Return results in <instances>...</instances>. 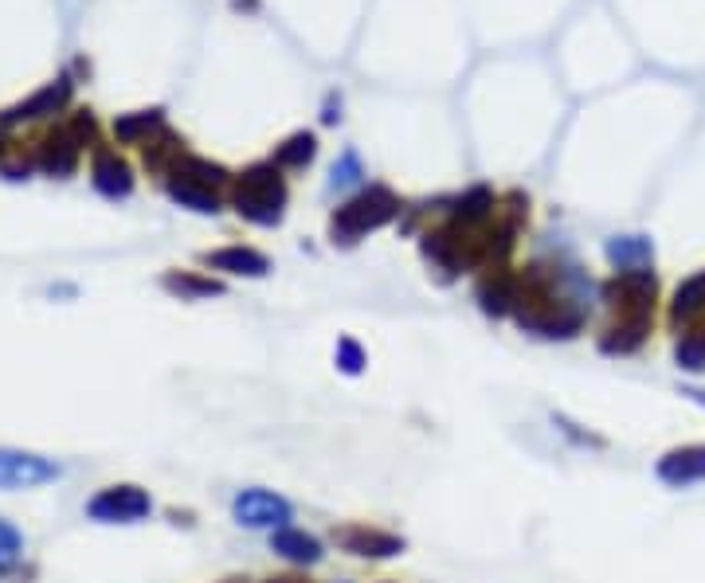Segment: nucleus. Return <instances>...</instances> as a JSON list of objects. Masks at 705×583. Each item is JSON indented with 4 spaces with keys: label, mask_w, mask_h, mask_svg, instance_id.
<instances>
[{
    "label": "nucleus",
    "mask_w": 705,
    "mask_h": 583,
    "mask_svg": "<svg viewBox=\"0 0 705 583\" xmlns=\"http://www.w3.org/2000/svg\"><path fill=\"white\" fill-rule=\"evenodd\" d=\"M282 204H286V184H282L275 161L271 165H255L247 169L239 188H235V208L243 220L263 227H275L282 220Z\"/></svg>",
    "instance_id": "1"
},
{
    "label": "nucleus",
    "mask_w": 705,
    "mask_h": 583,
    "mask_svg": "<svg viewBox=\"0 0 705 583\" xmlns=\"http://www.w3.org/2000/svg\"><path fill=\"white\" fill-rule=\"evenodd\" d=\"M396 212H400V200H396L388 188L373 184L369 192H361L353 204H345V208L333 216V235H341L345 243H353L357 235L384 227Z\"/></svg>",
    "instance_id": "2"
},
{
    "label": "nucleus",
    "mask_w": 705,
    "mask_h": 583,
    "mask_svg": "<svg viewBox=\"0 0 705 583\" xmlns=\"http://www.w3.org/2000/svg\"><path fill=\"white\" fill-rule=\"evenodd\" d=\"M55 478H59V462H51L44 454L0 447V490H28V486H44Z\"/></svg>",
    "instance_id": "3"
},
{
    "label": "nucleus",
    "mask_w": 705,
    "mask_h": 583,
    "mask_svg": "<svg viewBox=\"0 0 705 583\" xmlns=\"http://www.w3.org/2000/svg\"><path fill=\"white\" fill-rule=\"evenodd\" d=\"M87 513L94 521H106V525H134L149 513V494L138 486H110L98 497H91Z\"/></svg>",
    "instance_id": "4"
},
{
    "label": "nucleus",
    "mask_w": 705,
    "mask_h": 583,
    "mask_svg": "<svg viewBox=\"0 0 705 583\" xmlns=\"http://www.w3.org/2000/svg\"><path fill=\"white\" fill-rule=\"evenodd\" d=\"M235 521L247 529H275L290 521V505L271 490H243L235 497Z\"/></svg>",
    "instance_id": "5"
},
{
    "label": "nucleus",
    "mask_w": 705,
    "mask_h": 583,
    "mask_svg": "<svg viewBox=\"0 0 705 583\" xmlns=\"http://www.w3.org/2000/svg\"><path fill=\"white\" fill-rule=\"evenodd\" d=\"M333 540L353 552V556H373V560H388V556H400L404 552V540L392 537V533H376V529H365V525H349V529H337Z\"/></svg>",
    "instance_id": "6"
},
{
    "label": "nucleus",
    "mask_w": 705,
    "mask_h": 583,
    "mask_svg": "<svg viewBox=\"0 0 705 583\" xmlns=\"http://www.w3.org/2000/svg\"><path fill=\"white\" fill-rule=\"evenodd\" d=\"M658 478L666 486H694L705 478V447H682L670 450L662 462H658Z\"/></svg>",
    "instance_id": "7"
},
{
    "label": "nucleus",
    "mask_w": 705,
    "mask_h": 583,
    "mask_svg": "<svg viewBox=\"0 0 705 583\" xmlns=\"http://www.w3.org/2000/svg\"><path fill=\"white\" fill-rule=\"evenodd\" d=\"M208 267L216 270H228V274H247V278H263L271 263L259 255V251H251V247H228V251H216V255H208L204 259Z\"/></svg>",
    "instance_id": "8"
},
{
    "label": "nucleus",
    "mask_w": 705,
    "mask_h": 583,
    "mask_svg": "<svg viewBox=\"0 0 705 583\" xmlns=\"http://www.w3.org/2000/svg\"><path fill=\"white\" fill-rule=\"evenodd\" d=\"M271 544H275L279 556L294 560V564H318L322 560V544L310 537V533H302V529H279Z\"/></svg>",
    "instance_id": "9"
},
{
    "label": "nucleus",
    "mask_w": 705,
    "mask_h": 583,
    "mask_svg": "<svg viewBox=\"0 0 705 583\" xmlns=\"http://www.w3.org/2000/svg\"><path fill=\"white\" fill-rule=\"evenodd\" d=\"M651 243L647 239H639V235H627V239H611L608 243V259L615 263L619 270H631V267H643V263H651Z\"/></svg>",
    "instance_id": "10"
},
{
    "label": "nucleus",
    "mask_w": 705,
    "mask_h": 583,
    "mask_svg": "<svg viewBox=\"0 0 705 583\" xmlns=\"http://www.w3.org/2000/svg\"><path fill=\"white\" fill-rule=\"evenodd\" d=\"M643 337H647V314H635L604 337V353H635L643 345Z\"/></svg>",
    "instance_id": "11"
},
{
    "label": "nucleus",
    "mask_w": 705,
    "mask_h": 583,
    "mask_svg": "<svg viewBox=\"0 0 705 583\" xmlns=\"http://www.w3.org/2000/svg\"><path fill=\"white\" fill-rule=\"evenodd\" d=\"M478 302H482V310H486V314H506V310H510V302H517L514 282H510L506 274L486 278V282L478 286Z\"/></svg>",
    "instance_id": "12"
},
{
    "label": "nucleus",
    "mask_w": 705,
    "mask_h": 583,
    "mask_svg": "<svg viewBox=\"0 0 705 583\" xmlns=\"http://www.w3.org/2000/svg\"><path fill=\"white\" fill-rule=\"evenodd\" d=\"M314 149H318L314 134H294L290 141H282L279 149H275V165L302 169V165H310V161H314Z\"/></svg>",
    "instance_id": "13"
},
{
    "label": "nucleus",
    "mask_w": 705,
    "mask_h": 583,
    "mask_svg": "<svg viewBox=\"0 0 705 583\" xmlns=\"http://www.w3.org/2000/svg\"><path fill=\"white\" fill-rule=\"evenodd\" d=\"M94 184L106 192V196H126L130 192V169L114 157H102L98 169H94Z\"/></svg>",
    "instance_id": "14"
},
{
    "label": "nucleus",
    "mask_w": 705,
    "mask_h": 583,
    "mask_svg": "<svg viewBox=\"0 0 705 583\" xmlns=\"http://www.w3.org/2000/svg\"><path fill=\"white\" fill-rule=\"evenodd\" d=\"M169 192H173V200H181V204H192L196 212H220V200H216V192H212V188H200V184H192V180H181V184H173Z\"/></svg>",
    "instance_id": "15"
},
{
    "label": "nucleus",
    "mask_w": 705,
    "mask_h": 583,
    "mask_svg": "<svg viewBox=\"0 0 705 583\" xmlns=\"http://www.w3.org/2000/svg\"><path fill=\"white\" fill-rule=\"evenodd\" d=\"M705 306V274L698 278H690V282H682L678 286V294H674V314H694V310H702Z\"/></svg>",
    "instance_id": "16"
},
{
    "label": "nucleus",
    "mask_w": 705,
    "mask_h": 583,
    "mask_svg": "<svg viewBox=\"0 0 705 583\" xmlns=\"http://www.w3.org/2000/svg\"><path fill=\"white\" fill-rule=\"evenodd\" d=\"M20 548H24V537H20V529H16V525H8V521H0V572L16 564Z\"/></svg>",
    "instance_id": "17"
},
{
    "label": "nucleus",
    "mask_w": 705,
    "mask_h": 583,
    "mask_svg": "<svg viewBox=\"0 0 705 583\" xmlns=\"http://www.w3.org/2000/svg\"><path fill=\"white\" fill-rule=\"evenodd\" d=\"M490 208H494L490 188H474V192H467V196L459 200V216H463V220H482Z\"/></svg>",
    "instance_id": "18"
},
{
    "label": "nucleus",
    "mask_w": 705,
    "mask_h": 583,
    "mask_svg": "<svg viewBox=\"0 0 705 583\" xmlns=\"http://www.w3.org/2000/svg\"><path fill=\"white\" fill-rule=\"evenodd\" d=\"M361 177H365V173H361L357 153H345V157L333 165V173H329V188H349V184H357Z\"/></svg>",
    "instance_id": "19"
},
{
    "label": "nucleus",
    "mask_w": 705,
    "mask_h": 583,
    "mask_svg": "<svg viewBox=\"0 0 705 583\" xmlns=\"http://www.w3.org/2000/svg\"><path fill=\"white\" fill-rule=\"evenodd\" d=\"M185 177L192 180V184H200V188H216L220 180H224V169L220 165H208V161H185Z\"/></svg>",
    "instance_id": "20"
},
{
    "label": "nucleus",
    "mask_w": 705,
    "mask_h": 583,
    "mask_svg": "<svg viewBox=\"0 0 705 583\" xmlns=\"http://www.w3.org/2000/svg\"><path fill=\"white\" fill-rule=\"evenodd\" d=\"M165 286L169 290H177V294H188V298H204V294H220V282H200V278H165Z\"/></svg>",
    "instance_id": "21"
},
{
    "label": "nucleus",
    "mask_w": 705,
    "mask_h": 583,
    "mask_svg": "<svg viewBox=\"0 0 705 583\" xmlns=\"http://www.w3.org/2000/svg\"><path fill=\"white\" fill-rule=\"evenodd\" d=\"M337 364H341V372H349V376H357L361 368H365V353H361V345L357 341H337Z\"/></svg>",
    "instance_id": "22"
},
{
    "label": "nucleus",
    "mask_w": 705,
    "mask_h": 583,
    "mask_svg": "<svg viewBox=\"0 0 705 583\" xmlns=\"http://www.w3.org/2000/svg\"><path fill=\"white\" fill-rule=\"evenodd\" d=\"M678 364L682 368H705V337H686L678 345Z\"/></svg>",
    "instance_id": "23"
},
{
    "label": "nucleus",
    "mask_w": 705,
    "mask_h": 583,
    "mask_svg": "<svg viewBox=\"0 0 705 583\" xmlns=\"http://www.w3.org/2000/svg\"><path fill=\"white\" fill-rule=\"evenodd\" d=\"M145 126H157V110H153V114H145V118H138V122H122V126H118V134L134 137V134H141Z\"/></svg>",
    "instance_id": "24"
},
{
    "label": "nucleus",
    "mask_w": 705,
    "mask_h": 583,
    "mask_svg": "<svg viewBox=\"0 0 705 583\" xmlns=\"http://www.w3.org/2000/svg\"><path fill=\"white\" fill-rule=\"evenodd\" d=\"M686 396H694V400H698V404H705V392H686Z\"/></svg>",
    "instance_id": "25"
},
{
    "label": "nucleus",
    "mask_w": 705,
    "mask_h": 583,
    "mask_svg": "<svg viewBox=\"0 0 705 583\" xmlns=\"http://www.w3.org/2000/svg\"><path fill=\"white\" fill-rule=\"evenodd\" d=\"M275 583H294V580H275Z\"/></svg>",
    "instance_id": "26"
}]
</instances>
